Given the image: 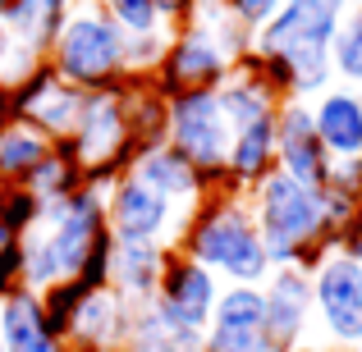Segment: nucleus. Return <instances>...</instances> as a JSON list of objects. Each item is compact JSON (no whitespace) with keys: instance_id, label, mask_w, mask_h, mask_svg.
<instances>
[{"instance_id":"nucleus-1","label":"nucleus","mask_w":362,"mask_h":352,"mask_svg":"<svg viewBox=\"0 0 362 352\" xmlns=\"http://www.w3.org/2000/svg\"><path fill=\"white\" fill-rule=\"evenodd\" d=\"M349 14V0H284L275 18L252 32L247 64L284 101H317L335 87L330 46Z\"/></svg>"},{"instance_id":"nucleus-2","label":"nucleus","mask_w":362,"mask_h":352,"mask_svg":"<svg viewBox=\"0 0 362 352\" xmlns=\"http://www.w3.org/2000/svg\"><path fill=\"white\" fill-rule=\"evenodd\" d=\"M175 252H184L197 265H206L221 284H257L262 289L266 274L275 270L271 256H266L262 229L252 220L247 193H230V188L206 193L188 211L184 229L175 238Z\"/></svg>"},{"instance_id":"nucleus-3","label":"nucleus","mask_w":362,"mask_h":352,"mask_svg":"<svg viewBox=\"0 0 362 352\" xmlns=\"http://www.w3.org/2000/svg\"><path fill=\"white\" fill-rule=\"evenodd\" d=\"M247 206H252V220L262 229L266 256L271 265H298V270H317L321 256L335 252V238L326 229V211H321V188H308L298 178L271 174L247 193Z\"/></svg>"},{"instance_id":"nucleus-4","label":"nucleus","mask_w":362,"mask_h":352,"mask_svg":"<svg viewBox=\"0 0 362 352\" xmlns=\"http://www.w3.org/2000/svg\"><path fill=\"white\" fill-rule=\"evenodd\" d=\"M46 64L60 83L78 92H106L129 83V32L97 5V0H78L55 32Z\"/></svg>"},{"instance_id":"nucleus-5","label":"nucleus","mask_w":362,"mask_h":352,"mask_svg":"<svg viewBox=\"0 0 362 352\" xmlns=\"http://www.w3.org/2000/svg\"><path fill=\"white\" fill-rule=\"evenodd\" d=\"M230 119L221 110V97L216 92H179L170 97L165 110V142L188 156V165L206 178L211 193L225 188V160H230Z\"/></svg>"},{"instance_id":"nucleus-6","label":"nucleus","mask_w":362,"mask_h":352,"mask_svg":"<svg viewBox=\"0 0 362 352\" xmlns=\"http://www.w3.org/2000/svg\"><path fill=\"white\" fill-rule=\"evenodd\" d=\"M312 311L326 352H362V261L344 252L321 256L312 270Z\"/></svg>"},{"instance_id":"nucleus-7","label":"nucleus","mask_w":362,"mask_h":352,"mask_svg":"<svg viewBox=\"0 0 362 352\" xmlns=\"http://www.w3.org/2000/svg\"><path fill=\"white\" fill-rule=\"evenodd\" d=\"M230 73H234V55L221 46V37L202 18H188V23L175 28L170 51L160 60V69L151 73V83H156L160 97H179V92H216Z\"/></svg>"},{"instance_id":"nucleus-8","label":"nucleus","mask_w":362,"mask_h":352,"mask_svg":"<svg viewBox=\"0 0 362 352\" xmlns=\"http://www.w3.org/2000/svg\"><path fill=\"white\" fill-rule=\"evenodd\" d=\"M184 220H188V211H179L170 197L151 193V188L138 183L133 174H119L106 193V224H110V233H115V243L175 247Z\"/></svg>"},{"instance_id":"nucleus-9","label":"nucleus","mask_w":362,"mask_h":352,"mask_svg":"<svg viewBox=\"0 0 362 352\" xmlns=\"http://www.w3.org/2000/svg\"><path fill=\"white\" fill-rule=\"evenodd\" d=\"M266 298V339L271 352H308L317 348V311H312V274L298 265H280L262 284Z\"/></svg>"},{"instance_id":"nucleus-10","label":"nucleus","mask_w":362,"mask_h":352,"mask_svg":"<svg viewBox=\"0 0 362 352\" xmlns=\"http://www.w3.org/2000/svg\"><path fill=\"white\" fill-rule=\"evenodd\" d=\"M221 289H225V284L216 279L206 265H197L193 256H184V252L170 247L165 270H160V284H156V298H151V302H156L165 316H175L179 325L202 329V334H206L211 311H216V302H221Z\"/></svg>"},{"instance_id":"nucleus-11","label":"nucleus","mask_w":362,"mask_h":352,"mask_svg":"<svg viewBox=\"0 0 362 352\" xmlns=\"http://www.w3.org/2000/svg\"><path fill=\"white\" fill-rule=\"evenodd\" d=\"M330 151L321 147L317 123H312V101H280L275 115V169L308 188H321L330 178Z\"/></svg>"},{"instance_id":"nucleus-12","label":"nucleus","mask_w":362,"mask_h":352,"mask_svg":"<svg viewBox=\"0 0 362 352\" xmlns=\"http://www.w3.org/2000/svg\"><path fill=\"white\" fill-rule=\"evenodd\" d=\"M83 101H88V92L60 83L51 73V64H42L37 73H28V78L14 87V119L42 128L51 142H69L74 123L83 115Z\"/></svg>"},{"instance_id":"nucleus-13","label":"nucleus","mask_w":362,"mask_h":352,"mask_svg":"<svg viewBox=\"0 0 362 352\" xmlns=\"http://www.w3.org/2000/svg\"><path fill=\"white\" fill-rule=\"evenodd\" d=\"M206 352H271L266 298L257 284H225L206 325Z\"/></svg>"},{"instance_id":"nucleus-14","label":"nucleus","mask_w":362,"mask_h":352,"mask_svg":"<svg viewBox=\"0 0 362 352\" xmlns=\"http://www.w3.org/2000/svg\"><path fill=\"white\" fill-rule=\"evenodd\" d=\"M133 311L138 307L129 298H119L115 289H92L69 325V348L74 352H124L129 329H133Z\"/></svg>"},{"instance_id":"nucleus-15","label":"nucleus","mask_w":362,"mask_h":352,"mask_svg":"<svg viewBox=\"0 0 362 352\" xmlns=\"http://www.w3.org/2000/svg\"><path fill=\"white\" fill-rule=\"evenodd\" d=\"M129 174L138 178V183H147L151 193L170 197V202L179 206V211H193L197 202H202L211 188H206V178L197 174L193 165H188V156H179L170 142H156V147H142L138 156L129 160Z\"/></svg>"},{"instance_id":"nucleus-16","label":"nucleus","mask_w":362,"mask_h":352,"mask_svg":"<svg viewBox=\"0 0 362 352\" xmlns=\"http://www.w3.org/2000/svg\"><path fill=\"white\" fill-rule=\"evenodd\" d=\"M312 123H317L321 147L330 160H362V92L358 87H326L312 101Z\"/></svg>"},{"instance_id":"nucleus-17","label":"nucleus","mask_w":362,"mask_h":352,"mask_svg":"<svg viewBox=\"0 0 362 352\" xmlns=\"http://www.w3.org/2000/svg\"><path fill=\"white\" fill-rule=\"evenodd\" d=\"M0 344L5 352H74L60 334H51L42 316V298L28 289L0 298Z\"/></svg>"},{"instance_id":"nucleus-18","label":"nucleus","mask_w":362,"mask_h":352,"mask_svg":"<svg viewBox=\"0 0 362 352\" xmlns=\"http://www.w3.org/2000/svg\"><path fill=\"white\" fill-rule=\"evenodd\" d=\"M275 115H280V110H275ZM275 115L247 123V128H234L230 160H225V188H230V193H252L275 169Z\"/></svg>"},{"instance_id":"nucleus-19","label":"nucleus","mask_w":362,"mask_h":352,"mask_svg":"<svg viewBox=\"0 0 362 352\" xmlns=\"http://www.w3.org/2000/svg\"><path fill=\"white\" fill-rule=\"evenodd\" d=\"M165 256L170 247L156 243H115V256H110V289L119 298H129L133 307L156 298V284L160 270H165Z\"/></svg>"},{"instance_id":"nucleus-20","label":"nucleus","mask_w":362,"mask_h":352,"mask_svg":"<svg viewBox=\"0 0 362 352\" xmlns=\"http://www.w3.org/2000/svg\"><path fill=\"white\" fill-rule=\"evenodd\" d=\"M216 97H221V110H225V119H230V128H247V123H257V119H271L284 101L247 60L234 64V73L216 87Z\"/></svg>"},{"instance_id":"nucleus-21","label":"nucleus","mask_w":362,"mask_h":352,"mask_svg":"<svg viewBox=\"0 0 362 352\" xmlns=\"http://www.w3.org/2000/svg\"><path fill=\"white\" fill-rule=\"evenodd\" d=\"M124 352H206V334L179 325L156 302H142V307L133 311V329H129Z\"/></svg>"},{"instance_id":"nucleus-22","label":"nucleus","mask_w":362,"mask_h":352,"mask_svg":"<svg viewBox=\"0 0 362 352\" xmlns=\"http://www.w3.org/2000/svg\"><path fill=\"white\" fill-rule=\"evenodd\" d=\"M74 5H78V0H0V18L46 60L55 32L64 28V18H69Z\"/></svg>"},{"instance_id":"nucleus-23","label":"nucleus","mask_w":362,"mask_h":352,"mask_svg":"<svg viewBox=\"0 0 362 352\" xmlns=\"http://www.w3.org/2000/svg\"><path fill=\"white\" fill-rule=\"evenodd\" d=\"M51 151H55V142L46 138L42 128H33V123H23V119H9L5 128H0V183H28L33 169L42 165Z\"/></svg>"},{"instance_id":"nucleus-24","label":"nucleus","mask_w":362,"mask_h":352,"mask_svg":"<svg viewBox=\"0 0 362 352\" xmlns=\"http://www.w3.org/2000/svg\"><path fill=\"white\" fill-rule=\"evenodd\" d=\"M83 183H88V178H83V165L74 160L69 142H55V151L33 169V178H28L23 188L37 197V202H42V211H46V206L64 202V197H69L74 188H83Z\"/></svg>"},{"instance_id":"nucleus-25","label":"nucleus","mask_w":362,"mask_h":352,"mask_svg":"<svg viewBox=\"0 0 362 352\" xmlns=\"http://www.w3.org/2000/svg\"><path fill=\"white\" fill-rule=\"evenodd\" d=\"M330 69L344 87L362 92V5H349L344 23H339L335 46H330Z\"/></svg>"},{"instance_id":"nucleus-26","label":"nucleus","mask_w":362,"mask_h":352,"mask_svg":"<svg viewBox=\"0 0 362 352\" xmlns=\"http://www.w3.org/2000/svg\"><path fill=\"white\" fill-rule=\"evenodd\" d=\"M42 64H46L42 55H37L33 46H28L23 37H18L14 28L5 23V18H0V87H9V92H14L18 83H23L28 73H37Z\"/></svg>"},{"instance_id":"nucleus-27","label":"nucleus","mask_w":362,"mask_h":352,"mask_svg":"<svg viewBox=\"0 0 362 352\" xmlns=\"http://www.w3.org/2000/svg\"><path fill=\"white\" fill-rule=\"evenodd\" d=\"M37 298H42V316H46V325H51V334H60L64 344H69V325H74V316H78L88 289H83L78 279H64V284H55V289L37 293Z\"/></svg>"},{"instance_id":"nucleus-28","label":"nucleus","mask_w":362,"mask_h":352,"mask_svg":"<svg viewBox=\"0 0 362 352\" xmlns=\"http://www.w3.org/2000/svg\"><path fill=\"white\" fill-rule=\"evenodd\" d=\"M97 5L106 9V14L115 18V23H119L129 37H142V32H160V28H170L156 0H97Z\"/></svg>"},{"instance_id":"nucleus-29","label":"nucleus","mask_w":362,"mask_h":352,"mask_svg":"<svg viewBox=\"0 0 362 352\" xmlns=\"http://www.w3.org/2000/svg\"><path fill=\"white\" fill-rule=\"evenodd\" d=\"M0 215H5V224H9L14 238H28L42 224V202H37L23 183H0Z\"/></svg>"},{"instance_id":"nucleus-30","label":"nucleus","mask_w":362,"mask_h":352,"mask_svg":"<svg viewBox=\"0 0 362 352\" xmlns=\"http://www.w3.org/2000/svg\"><path fill=\"white\" fill-rule=\"evenodd\" d=\"M170 37H175V28L129 37V78H151V73L160 69V60H165V51H170Z\"/></svg>"},{"instance_id":"nucleus-31","label":"nucleus","mask_w":362,"mask_h":352,"mask_svg":"<svg viewBox=\"0 0 362 352\" xmlns=\"http://www.w3.org/2000/svg\"><path fill=\"white\" fill-rule=\"evenodd\" d=\"M284 0H221V9L234 18L239 28H247V32H257V28H266L275 18V9H280Z\"/></svg>"},{"instance_id":"nucleus-32","label":"nucleus","mask_w":362,"mask_h":352,"mask_svg":"<svg viewBox=\"0 0 362 352\" xmlns=\"http://www.w3.org/2000/svg\"><path fill=\"white\" fill-rule=\"evenodd\" d=\"M23 289V243H9L0 252V298Z\"/></svg>"},{"instance_id":"nucleus-33","label":"nucleus","mask_w":362,"mask_h":352,"mask_svg":"<svg viewBox=\"0 0 362 352\" xmlns=\"http://www.w3.org/2000/svg\"><path fill=\"white\" fill-rule=\"evenodd\" d=\"M335 252H344V256H354V261H362V211L335 233Z\"/></svg>"},{"instance_id":"nucleus-34","label":"nucleus","mask_w":362,"mask_h":352,"mask_svg":"<svg viewBox=\"0 0 362 352\" xmlns=\"http://www.w3.org/2000/svg\"><path fill=\"white\" fill-rule=\"evenodd\" d=\"M156 5H160V14H165V23L179 28V23H188V18H193L206 0H156Z\"/></svg>"},{"instance_id":"nucleus-35","label":"nucleus","mask_w":362,"mask_h":352,"mask_svg":"<svg viewBox=\"0 0 362 352\" xmlns=\"http://www.w3.org/2000/svg\"><path fill=\"white\" fill-rule=\"evenodd\" d=\"M9 119H14V92H9V87H0V128H5Z\"/></svg>"},{"instance_id":"nucleus-36","label":"nucleus","mask_w":362,"mask_h":352,"mask_svg":"<svg viewBox=\"0 0 362 352\" xmlns=\"http://www.w3.org/2000/svg\"><path fill=\"white\" fill-rule=\"evenodd\" d=\"M9 243H18V238H14V233H9V224H5V215H0V252H5V247H9Z\"/></svg>"},{"instance_id":"nucleus-37","label":"nucleus","mask_w":362,"mask_h":352,"mask_svg":"<svg viewBox=\"0 0 362 352\" xmlns=\"http://www.w3.org/2000/svg\"><path fill=\"white\" fill-rule=\"evenodd\" d=\"M308 352H326V348H308Z\"/></svg>"},{"instance_id":"nucleus-38","label":"nucleus","mask_w":362,"mask_h":352,"mask_svg":"<svg viewBox=\"0 0 362 352\" xmlns=\"http://www.w3.org/2000/svg\"><path fill=\"white\" fill-rule=\"evenodd\" d=\"M349 5H362V0H349Z\"/></svg>"},{"instance_id":"nucleus-39","label":"nucleus","mask_w":362,"mask_h":352,"mask_svg":"<svg viewBox=\"0 0 362 352\" xmlns=\"http://www.w3.org/2000/svg\"><path fill=\"white\" fill-rule=\"evenodd\" d=\"M0 352H5V344H0Z\"/></svg>"}]
</instances>
